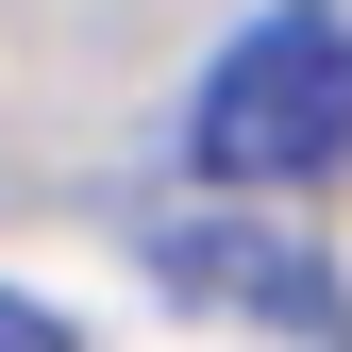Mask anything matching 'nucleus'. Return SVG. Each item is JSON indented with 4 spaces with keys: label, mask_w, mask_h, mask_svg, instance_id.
<instances>
[{
    "label": "nucleus",
    "mask_w": 352,
    "mask_h": 352,
    "mask_svg": "<svg viewBox=\"0 0 352 352\" xmlns=\"http://www.w3.org/2000/svg\"><path fill=\"white\" fill-rule=\"evenodd\" d=\"M0 352H84V336H67L51 302H34V285H0Z\"/></svg>",
    "instance_id": "3"
},
{
    "label": "nucleus",
    "mask_w": 352,
    "mask_h": 352,
    "mask_svg": "<svg viewBox=\"0 0 352 352\" xmlns=\"http://www.w3.org/2000/svg\"><path fill=\"white\" fill-rule=\"evenodd\" d=\"M151 269H168V285H201V302H235V319L336 336V302H319V252H269V235H151Z\"/></svg>",
    "instance_id": "2"
},
{
    "label": "nucleus",
    "mask_w": 352,
    "mask_h": 352,
    "mask_svg": "<svg viewBox=\"0 0 352 352\" xmlns=\"http://www.w3.org/2000/svg\"><path fill=\"white\" fill-rule=\"evenodd\" d=\"M185 168L218 201H302L352 168V17L336 0H269L185 101Z\"/></svg>",
    "instance_id": "1"
}]
</instances>
